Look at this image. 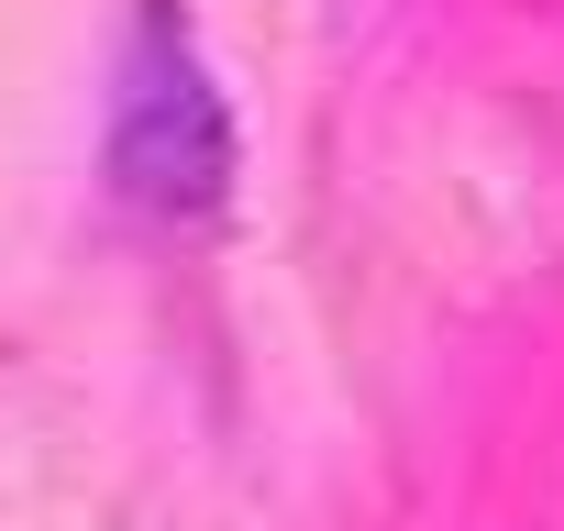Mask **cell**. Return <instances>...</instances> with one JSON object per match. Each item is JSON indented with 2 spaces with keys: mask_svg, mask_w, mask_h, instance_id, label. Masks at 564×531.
<instances>
[{
  "mask_svg": "<svg viewBox=\"0 0 564 531\" xmlns=\"http://www.w3.org/2000/svg\"><path fill=\"white\" fill-rule=\"evenodd\" d=\"M111 177L133 210L155 221H199L221 210L232 188V122H221V89L210 67L188 56V34L155 12L122 56V100H111Z\"/></svg>",
  "mask_w": 564,
  "mask_h": 531,
  "instance_id": "obj_1",
  "label": "cell"
}]
</instances>
